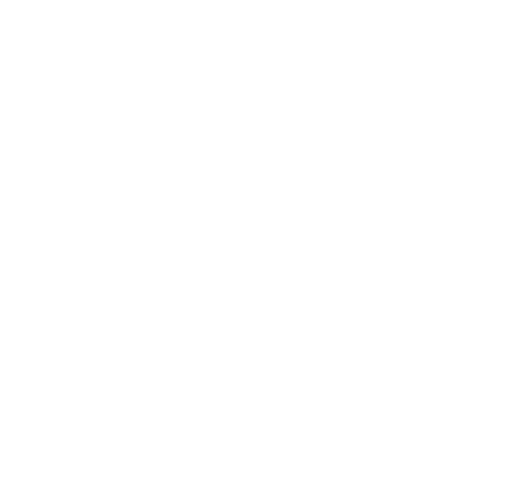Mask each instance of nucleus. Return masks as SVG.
I'll return each mask as SVG.
<instances>
[]
</instances>
